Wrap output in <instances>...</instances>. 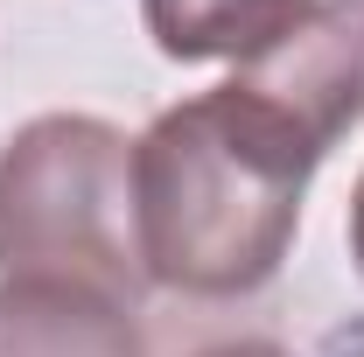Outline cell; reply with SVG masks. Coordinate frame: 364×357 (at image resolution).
<instances>
[{
	"label": "cell",
	"instance_id": "3957f363",
	"mask_svg": "<svg viewBox=\"0 0 364 357\" xmlns=\"http://www.w3.org/2000/svg\"><path fill=\"white\" fill-rule=\"evenodd\" d=\"M225 85L322 161L364 119V0H309Z\"/></svg>",
	"mask_w": 364,
	"mask_h": 357
},
{
	"label": "cell",
	"instance_id": "8992f818",
	"mask_svg": "<svg viewBox=\"0 0 364 357\" xmlns=\"http://www.w3.org/2000/svg\"><path fill=\"white\" fill-rule=\"evenodd\" d=\"M203 357H287L280 343H267V336H238V343H210Z\"/></svg>",
	"mask_w": 364,
	"mask_h": 357
},
{
	"label": "cell",
	"instance_id": "277c9868",
	"mask_svg": "<svg viewBox=\"0 0 364 357\" xmlns=\"http://www.w3.org/2000/svg\"><path fill=\"white\" fill-rule=\"evenodd\" d=\"M0 357H147L127 294L85 280H0Z\"/></svg>",
	"mask_w": 364,
	"mask_h": 357
},
{
	"label": "cell",
	"instance_id": "52a82bcc",
	"mask_svg": "<svg viewBox=\"0 0 364 357\" xmlns=\"http://www.w3.org/2000/svg\"><path fill=\"white\" fill-rule=\"evenodd\" d=\"M350 267H358V280H364V176H358V189H350Z\"/></svg>",
	"mask_w": 364,
	"mask_h": 357
},
{
	"label": "cell",
	"instance_id": "5b68a950",
	"mask_svg": "<svg viewBox=\"0 0 364 357\" xmlns=\"http://www.w3.org/2000/svg\"><path fill=\"white\" fill-rule=\"evenodd\" d=\"M309 0H140L147 36L176 63H245L301 14Z\"/></svg>",
	"mask_w": 364,
	"mask_h": 357
},
{
	"label": "cell",
	"instance_id": "6da1fadb",
	"mask_svg": "<svg viewBox=\"0 0 364 357\" xmlns=\"http://www.w3.org/2000/svg\"><path fill=\"white\" fill-rule=\"evenodd\" d=\"M309 176L316 154L231 85L154 112L134 140L140 273L196 302L267 287L294 245Z\"/></svg>",
	"mask_w": 364,
	"mask_h": 357
},
{
	"label": "cell",
	"instance_id": "7a4b0ae2",
	"mask_svg": "<svg viewBox=\"0 0 364 357\" xmlns=\"http://www.w3.org/2000/svg\"><path fill=\"white\" fill-rule=\"evenodd\" d=\"M0 280H85L140 302L134 140L91 112H43L0 147Z\"/></svg>",
	"mask_w": 364,
	"mask_h": 357
}]
</instances>
